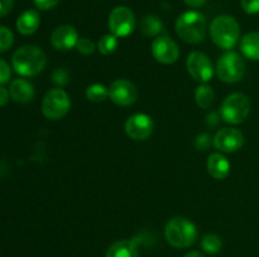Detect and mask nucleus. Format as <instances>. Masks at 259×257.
<instances>
[{"label":"nucleus","instance_id":"1","mask_svg":"<svg viewBox=\"0 0 259 257\" xmlns=\"http://www.w3.org/2000/svg\"><path fill=\"white\" fill-rule=\"evenodd\" d=\"M47 58L45 52L37 45L27 44L18 48L12 58L13 68L23 77H32L38 75L45 68Z\"/></svg>","mask_w":259,"mask_h":257},{"label":"nucleus","instance_id":"2","mask_svg":"<svg viewBox=\"0 0 259 257\" xmlns=\"http://www.w3.org/2000/svg\"><path fill=\"white\" fill-rule=\"evenodd\" d=\"M207 23L204 14L196 10L185 12L177 18L176 33L184 42L197 44L206 37Z\"/></svg>","mask_w":259,"mask_h":257},{"label":"nucleus","instance_id":"3","mask_svg":"<svg viewBox=\"0 0 259 257\" xmlns=\"http://www.w3.org/2000/svg\"><path fill=\"white\" fill-rule=\"evenodd\" d=\"M210 37L222 49H232L239 40L240 27L230 15H220L211 22Z\"/></svg>","mask_w":259,"mask_h":257},{"label":"nucleus","instance_id":"4","mask_svg":"<svg viewBox=\"0 0 259 257\" xmlns=\"http://www.w3.org/2000/svg\"><path fill=\"white\" fill-rule=\"evenodd\" d=\"M164 237L168 244L175 248H186L196 241V226L184 217H175L167 223L164 228Z\"/></svg>","mask_w":259,"mask_h":257},{"label":"nucleus","instance_id":"5","mask_svg":"<svg viewBox=\"0 0 259 257\" xmlns=\"http://www.w3.org/2000/svg\"><path fill=\"white\" fill-rule=\"evenodd\" d=\"M250 113V101L244 93L235 92L227 96L222 103L220 115L228 123L238 125L247 120Z\"/></svg>","mask_w":259,"mask_h":257},{"label":"nucleus","instance_id":"6","mask_svg":"<svg viewBox=\"0 0 259 257\" xmlns=\"http://www.w3.org/2000/svg\"><path fill=\"white\" fill-rule=\"evenodd\" d=\"M245 73V63L235 52H227L219 58L217 65V75L223 82H239Z\"/></svg>","mask_w":259,"mask_h":257},{"label":"nucleus","instance_id":"7","mask_svg":"<svg viewBox=\"0 0 259 257\" xmlns=\"http://www.w3.org/2000/svg\"><path fill=\"white\" fill-rule=\"evenodd\" d=\"M70 107V97L62 88L50 90L42 101V112L50 120H60L65 117Z\"/></svg>","mask_w":259,"mask_h":257},{"label":"nucleus","instance_id":"8","mask_svg":"<svg viewBox=\"0 0 259 257\" xmlns=\"http://www.w3.org/2000/svg\"><path fill=\"white\" fill-rule=\"evenodd\" d=\"M109 29L111 34L118 38L128 37L136 28V17L134 13L126 7H116L111 10L108 19Z\"/></svg>","mask_w":259,"mask_h":257},{"label":"nucleus","instance_id":"9","mask_svg":"<svg viewBox=\"0 0 259 257\" xmlns=\"http://www.w3.org/2000/svg\"><path fill=\"white\" fill-rule=\"evenodd\" d=\"M186 68L189 71L190 76L201 83L209 82L212 76H214L212 62L202 52L190 53L186 60Z\"/></svg>","mask_w":259,"mask_h":257},{"label":"nucleus","instance_id":"10","mask_svg":"<svg viewBox=\"0 0 259 257\" xmlns=\"http://www.w3.org/2000/svg\"><path fill=\"white\" fill-rule=\"evenodd\" d=\"M109 97L118 106H131L138 98V90L133 82L124 78L114 81L109 87Z\"/></svg>","mask_w":259,"mask_h":257},{"label":"nucleus","instance_id":"11","mask_svg":"<svg viewBox=\"0 0 259 257\" xmlns=\"http://www.w3.org/2000/svg\"><path fill=\"white\" fill-rule=\"evenodd\" d=\"M214 146L222 153H235L242 149L244 144V135L234 127L220 128L212 139Z\"/></svg>","mask_w":259,"mask_h":257},{"label":"nucleus","instance_id":"12","mask_svg":"<svg viewBox=\"0 0 259 257\" xmlns=\"http://www.w3.org/2000/svg\"><path fill=\"white\" fill-rule=\"evenodd\" d=\"M152 54L157 62L163 63V65H172L180 57L179 45L174 39L166 35L157 37L152 43Z\"/></svg>","mask_w":259,"mask_h":257},{"label":"nucleus","instance_id":"13","mask_svg":"<svg viewBox=\"0 0 259 257\" xmlns=\"http://www.w3.org/2000/svg\"><path fill=\"white\" fill-rule=\"evenodd\" d=\"M154 123L151 116L146 113H136L131 116L125 122V133L131 139L142 141L148 139L153 133Z\"/></svg>","mask_w":259,"mask_h":257},{"label":"nucleus","instance_id":"14","mask_svg":"<svg viewBox=\"0 0 259 257\" xmlns=\"http://www.w3.org/2000/svg\"><path fill=\"white\" fill-rule=\"evenodd\" d=\"M78 34L76 29L71 25H60L56 28L51 35V44L57 50H70L76 48L78 42Z\"/></svg>","mask_w":259,"mask_h":257},{"label":"nucleus","instance_id":"15","mask_svg":"<svg viewBox=\"0 0 259 257\" xmlns=\"http://www.w3.org/2000/svg\"><path fill=\"white\" fill-rule=\"evenodd\" d=\"M10 98L19 103H28L34 97V87L32 83L23 78H18L10 83L9 87Z\"/></svg>","mask_w":259,"mask_h":257},{"label":"nucleus","instance_id":"16","mask_svg":"<svg viewBox=\"0 0 259 257\" xmlns=\"http://www.w3.org/2000/svg\"><path fill=\"white\" fill-rule=\"evenodd\" d=\"M207 171L215 179H225L230 173V163L223 154L212 153L207 158Z\"/></svg>","mask_w":259,"mask_h":257},{"label":"nucleus","instance_id":"17","mask_svg":"<svg viewBox=\"0 0 259 257\" xmlns=\"http://www.w3.org/2000/svg\"><path fill=\"white\" fill-rule=\"evenodd\" d=\"M40 24V17L37 10H25L17 20V29L20 34L30 35L38 29Z\"/></svg>","mask_w":259,"mask_h":257},{"label":"nucleus","instance_id":"18","mask_svg":"<svg viewBox=\"0 0 259 257\" xmlns=\"http://www.w3.org/2000/svg\"><path fill=\"white\" fill-rule=\"evenodd\" d=\"M240 50L248 59L259 60V33L250 32L242 38Z\"/></svg>","mask_w":259,"mask_h":257},{"label":"nucleus","instance_id":"19","mask_svg":"<svg viewBox=\"0 0 259 257\" xmlns=\"http://www.w3.org/2000/svg\"><path fill=\"white\" fill-rule=\"evenodd\" d=\"M105 257H139L134 241H118L111 244Z\"/></svg>","mask_w":259,"mask_h":257},{"label":"nucleus","instance_id":"20","mask_svg":"<svg viewBox=\"0 0 259 257\" xmlns=\"http://www.w3.org/2000/svg\"><path fill=\"white\" fill-rule=\"evenodd\" d=\"M163 30V23L154 15H146L141 22V32L146 37H157Z\"/></svg>","mask_w":259,"mask_h":257},{"label":"nucleus","instance_id":"21","mask_svg":"<svg viewBox=\"0 0 259 257\" xmlns=\"http://www.w3.org/2000/svg\"><path fill=\"white\" fill-rule=\"evenodd\" d=\"M215 98V92L209 85L204 83V85H200L196 88V92H195V100L199 107L201 108H209L212 105Z\"/></svg>","mask_w":259,"mask_h":257},{"label":"nucleus","instance_id":"22","mask_svg":"<svg viewBox=\"0 0 259 257\" xmlns=\"http://www.w3.org/2000/svg\"><path fill=\"white\" fill-rule=\"evenodd\" d=\"M118 45H119L118 37L111 34V33H109V34L103 35V37L100 38V40H99L98 43V49L101 54L110 55L115 52Z\"/></svg>","mask_w":259,"mask_h":257},{"label":"nucleus","instance_id":"23","mask_svg":"<svg viewBox=\"0 0 259 257\" xmlns=\"http://www.w3.org/2000/svg\"><path fill=\"white\" fill-rule=\"evenodd\" d=\"M86 97L91 102H103L109 97V88L101 83H94L86 88Z\"/></svg>","mask_w":259,"mask_h":257},{"label":"nucleus","instance_id":"24","mask_svg":"<svg viewBox=\"0 0 259 257\" xmlns=\"http://www.w3.org/2000/svg\"><path fill=\"white\" fill-rule=\"evenodd\" d=\"M201 247L206 253H210V254L219 253L220 249H222L223 247L222 238H220L219 236H217V234H212V233L206 234V236L202 237Z\"/></svg>","mask_w":259,"mask_h":257},{"label":"nucleus","instance_id":"25","mask_svg":"<svg viewBox=\"0 0 259 257\" xmlns=\"http://www.w3.org/2000/svg\"><path fill=\"white\" fill-rule=\"evenodd\" d=\"M13 40H14V37H13L12 30L0 25V52L9 49L13 44Z\"/></svg>","mask_w":259,"mask_h":257},{"label":"nucleus","instance_id":"26","mask_svg":"<svg viewBox=\"0 0 259 257\" xmlns=\"http://www.w3.org/2000/svg\"><path fill=\"white\" fill-rule=\"evenodd\" d=\"M77 50L82 54L89 55V54H93L95 52V44H94L93 40L88 39V38H80L77 42V45H76Z\"/></svg>","mask_w":259,"mask_h":257},{"label":"nucleus","instance_id":"27","mask_svg":"<svg viewBox=\"0 0 259 257\" xmlns=\"http://www.w3.org/2000/svg\"><path fill=\"white\" fill-rule=\"evenodd\" d=\"M10 77H12V71H10L9 65L5 60L0 59V86L9 82Z\"/></svg>","mask_w":259,"mask_h":257},{"label":"nucleus","instance_id":"28","mask_svg":"<svg viewBox=\"0 0 259 257\" xmlns=\"http://www.w3.org/2000/svg\"><path fill=\"white\" fill-rule=\"evenodd\" d=\"M240 4L247 14L259 13V0H240Z\"/></svg>","mask_w":259,"mask_h":257},{"label":"nucleus","instance_id":"29","mask_svg":"<svg viewBox=\"0 0 259 257\" xmlns=\"http://www.w3.org/2000/svg\"><path fill=\"white\" fill-rule=\"evenodd\" d=\"M35 7L40 10H50L60 3V0H33Z\"/></svg>","mask_w":259,"mask_h":257},{"label":"nucleus","instance_id":"30","mask_svg":"<svg viewBox=\"0 0 259 257\" xmlns=\"http://www.w3.org/2000/svg\"><path fill=\"white\" fill-rule=\"evenodd\" d=\"M210 136L206 135V134H201V135H199L196 138V141H195V144H196V148L197 149H201V150H205V149H207V146L210 145Z\"/></svg>","mask_w":259,"mask_h":257},{"label":"nucleus","instance_id":"31","mask_svg":"<svg viewBox=\"0 0 259 257\" xmlns=\"http://www.w3.org/2000/svg\"><path fill=\"white\" fill-rule=\"evenodd\" d=\"M13 5H14V0H0V18L9 14Z\"/></svg>","mask_w":259,"mask_h":257},{"label":"nucleus","instance_id":"32","mask_svg":"<svg viewBox=\"0 0 259 257\" xmlns=\"http://www.w3.org/2000/svg\"><path fill=\"white\" fill-rule=\"evenodd\" d=\"M10 98V93L4 86H0V106H5Z\"/></svg>","mask_w":259,"mask_h":257},{"label":"nucleus","instance_id":"33","mask_svg":"<svg viewBox=\"0 0 259 257\" xmlns=\"http://www.w3.org/2000/svg\"><path fill=\"white\" fill-rule=\"evenodd\" d=\"M62 78H67V75H66V72L63 70H57L55 73H53V81L57 83H60V85H63V81Z\"/></svg>","mask_w":259,"mask_h":257},{"label":"nucleus","instance_id":"34","mask_svg":"<svg viewBox=\"0 0 259 257\" xmlns=\"http://www.w3.org/2000/svg\"><path fill=\"white\" fill-rule=\"evenodd\" d=\"M184 3L187 5V7L200 8L206 3V0H184Z\"/></svg>","mask_w":259,"mask_h":257},{"label":"nucleus","instance_id":"35","mask_svg":"<svg viewBox=\"0 0 259 257\" xmlns=\"http://www.w3.org/2000/svg\"><path fill=\"white\" fill-rule=\"evenodd\" d=\"M184 257H205V254H202L201 252H199V251H191V252H189V253L185 254Z\"/></svg>","mask_w":259,"mask_h":257}]
</instances>
